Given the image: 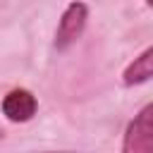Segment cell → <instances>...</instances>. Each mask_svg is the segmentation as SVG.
Returning a JSON list of instances; mask_svg holds the SVG:
<instances>
[{
	"label": "cell",
	"instance_id": "1",
	"mask_svg": "<svg viewBox=\"0 0 153 153\" xmlns=\"http://www.w3.org/2000/svg\"><path fill=\"white\" fill-rule=\"evenodd\" d=\"M122 153H153V105H143L141 112L127 124Z\"/></svg>",
	"mask_w": 153,
	"mask_h": 153
},
{
	"label": "cell",
	"instance_id": "2",
	"mask_svg": "<svg viewBox=\"0 0 153 153\" xmlns=\"http://www.w3.org/2000/svg\"><path fill=\"white\" fill-rule=\"evenodd\" d=\"M86 19H88V5L84 2H69L60 17V24H57V31H55V48L57 50H67L72 48L84 29H86Z\"/></svg>",
	"mask_w": 153,
	"mask_h": 153
},
{
	"label": "cell",
	"instance_id": "3",
	"mask_svg": "<svg viewBox=\"0 0 153 153\" xmlns=\"http://www.w3.org/2000/svg\"><path fill=\"white\" fill-rule=\"evenodd\" d=\"M38 110V100L29 88H12L2 98V115L10 122H29Z\"/></svg>",
	"mask_w": 153,
	"mask_h": 153
},
{
	"label": "cell",
	"instance_id": "4",
	"mask_svg": "<svg viewBox=\"0 0 153 153\" xmlns=\"http://www.w3.org/2000/svg\"><path fill=\"white\" fill-rule=\"evenodd\" d=\"M153 76V48H146L139 57H134V62H129V67L122 74L124 86H136V84H146Z\"/></svg>",
	"mask_w": 153,
	"mask_h": 153
},
{
	"label": "cell",
	"instance_id": "5",
	"mask_svg": "<svg viewBox=\"0 0 153 153\" xmlns=\"http://www.w3.org/2000/svg\"><path fill=\"white\" fill-rule=\"evenodd\" d=\"M2 136H5V129H2V127H0V139H2Z\"/></svg>",
	"mask_w": 153,
	"mask_h": 153
},
{
	"label": "cell",
	"instance_id": "6",
	"mask_svg": "<svg viewBox=\"0 0 153 153\" xmlns=\"http://www.w3.org/2000/svg\"><path fill=\"white\" fill-rule=\"evenodd\" d=\"M48 153H55V151H48ZM60 153H69V151H60Z\"/></svg>",
	"mask_w": 153,
	"mask_h": 153
}]
</instances>
